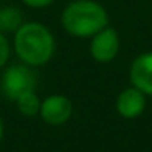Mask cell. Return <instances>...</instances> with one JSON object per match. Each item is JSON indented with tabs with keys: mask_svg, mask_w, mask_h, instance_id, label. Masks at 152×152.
<instances>
[{
	"mask_svg": "<svg viewBox=\"0 0 152 152\" xmlns=\"http://www.w3.org/2000/svg\"><path fill=\"white\" fill-rule=\"evenodd\" d=\"M90 56L100 64H108L119 53V34L115 28L105 26L90 38Z\"/></svg>",
	"mask_w": 152,
	"mask_h": 152,
	"instance_id": "cell-5",
	"label": "cell"
},
{
	"mask_svg": "<svg viewBox=\"0 0 152 152\" xmlns=\"http://www.w3.org/2000/svg\"><path fill=\"white\" fill-rule=\"evenodd\" d=\"M0 2H8V0H0Z\"/></svg>",
	"mask_w": 152,
	"mask_h": 152,
	"instance_id": "cell-13",
	"label": "cell"
},
{
	"mask_svg": "<svg viewBox=\"0 0 152 152\" xmlns=\"http://www.w3.org/2000/svg\"><path fill=\"white\" fill-rule=\"evenodd\" d=\"M131 85L141 90L145 96H152V51L142 53L132 61L129 67Z\"/></svg>",
	"mask_w": 152,
	"mask_h": 152,
	"instance_id": "cell-6",
	"label": "cell"
},
{
	"mask_svg": "<svg viewBox=\"0 0 152 152\" xmlns=\"http://www.w3.org/2000/svg\"><path fill=\"white\" fill-rule=\"evenodd\" d=\"M56 0H21V4L26 5L28 8H33V10H43L48 8L54 4Z\"/></svg>",
	"mask_w": 152,
	"mask_h": 152,
	"instance_id": "cell-11",
	"label": "cell"
},
{
	"mask_svg": "<svg viewBox=\"0 0 152 152\" xmlns=\"http://www.w3.org/2000/svg\"><path fill=\"white\" fill-rule=\"evenodd\" d=\"M13 103L17 105L18 111L23 116H26V118H34V116L39 115L41 98L38 96L36 90H31V92H26L23 95H20Z\"/></svg>",
	"mask_w": 152,
	"mask_h": 152,
	"instance_id": "cell-9",
	"label": "cell"
},
{
	"mask_svg": "<svg viewBox=\"0 0 152 152\" xmlns=\"http://www.w3.org/2000/svg\"><path fill=\"white\" fill-rule=\"evenodd\" d=\"M145 95L136 87L124 88L116 98V111L124 119H136L145 110Z\"/></svg>",
	"mask_w": 152,
	"mask_h": 152,
	"instance_id": "cell-7",
	"label": "cell"
},
{
	"mask_svg": "<svg viewBox=\"0 0 152 152\" xmlns=\"http://www.w3.org/2000/svg\"><path fill=\"white\" fill-rule=\"evenodd\" d=\"M12 53H13V48H12V41L8 39V34L0 31V70L8 64Z\"/></svg>",
	"mask_w": 152,
	"mask_h": 152,
	"instance_id": "cell-10",
	"label": "cell"
},
{
	"mask_svg": "<svg viewBox=\"0 0 152 152\" xmlns=\"http://www.w3.org/2000/svg\"><path fill=\"white\" fill-rule=\"evenodd\" d=\"M4 136H5V123H4V118L0 116V144L4 141Z\"/></svg>",
	"mask_w": 152,
	"mask_h": 152,
	"instance_id": "cell-12",
	"label": "cell"
},
{
	"mask_svg": "<svg viewBox=\"0 0 152 152\" xmlns=\"http://www.w3.org/2000/svg\"><path fill=\"white\" fill-rule=\"evenodd\" d=\"M38 75L34 67H30L26 64H7L2 69L0 75V92L10 102H15L20 95L31 90H36Z\"/></svg>",
	"mask_w": 152,
	"mask_h": 152,
	"instance_id": "cell-3",
	"label": "cell"
},
{
	"mask_svg": "<svg viewBox=\"0 0 152 152\" xmlns=\"http://www.w3.org/2000/svg\"><path fill=\"white\" fill-rule=\"evenodd\" d=\"M25 23V15L15 5H5L0 8V31L5 34H13Z\"/></svg>",
	"mask_w": 152,
	"mask_h": 152,
	"instance_id": "cell-8",
	"label": "cell"
},
{
	"mask_svg": "<svg viewBox=\"0 0 152 152\" xmlns=\"http://www.w3.org/2000/svg\"><path fill=\"white\" fill-rule=\"evenodd\" d=\"M12 48L20 62L30 67H43L54 57L56 38L48 25L41 21H25L12 34Z\"/></svg>",
	"mask_w": 152,
	"mask_h": 152,
	"instance_id": "cell-1",
	"label": "cell"
},
{
	"mask_svg": "<svg viewBox=\"0 0 152 152\" xmlns=\"http://www.w3.org/2000/svg\"><path fill=\"white\" fill-rule=\"evenodd\" d=\"M74 103L62 93H53L41 100L39 118L49 126H62L72 118Z\"/></svg>",
	"mask_w": 152,
	"mask_h": 152,
	"instance_id": "cell-4",
	"label": "cell"
},
{
	"mask_svg": "<svg viewBox=\"0 0 152 152\" xmlns=\"http://www.w3.org/2000/svg\"><path fill=\"white\" fill-rule=\"evenodd\" d=\"M108 12L96 0H72L61 12V26L69 36L87 39L108 26Z\"/></svg>",
	"mask_w": 152,
	"mask_h": 152,
	"instance_id": "cell-2",
	"label": "cell"
}]
</instances>
